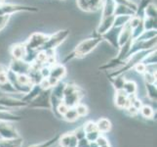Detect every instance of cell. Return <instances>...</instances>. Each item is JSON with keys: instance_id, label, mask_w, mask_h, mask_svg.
Listing matches in <instances>:
<instances>
[{"instance_id": "obj_11", "label": "cell", "mask_w": 157, "mask_h": 147, "mask_svg": "<svg viewBox=\"0 0 157 147\" xmlns=\"http://www.w3.org/2000/svg\"><path fill=\"white\" fill-rule=\"evenodd\" d=\"M114 19H115L114 15L108 16V17L101 18L100 24H99L98 27H97L94 35L101 36V35H104L105 32H106L108 30H110L113 27V24H114Z\"/></svg>"}, {"instance_id": "obj_43", "label": "cell", "mask_w": 157, "mask_h": 147, "mask_svg": "<svg viewBox=\"0 0 157 147\" xmlns=\"http://www.w3.org/2000/svg\"><path fill=\"white\" fill-rule=\"evenodd\" d=\"M11 16H0V31H2L7 26Z\"/></svg>"}, {"instance_id": "obj_31", "label": "cell", "mask_w": 157, "mask_h": 147, "mask_svg": "<svg viewBox=\"0 0 157 147\" xmlns=\"http://www.w3.org/2000/svg\"><path fill=\"white\" fill-rule=\"evenodd\" d=\"M59 137H61V134L58 133L56 135H54V137L50 138L49 140H46V141H44V142L38 143V144H32V145H30L29 147H52L59 141Z\"/></svg>"}, {"instance_id": "obj_14", "label": "cell", "mask_w": 157, "mask_h": 147, "mask_svg": "<svg viewBox=\"0 0 157 147\" xmlns=\"http://www.w3.org/2000/svg\"><path fill=\"white\" fill-rule=\"evenodd\" d=\"M67 76V69L62 63H55L50 67V76L58 80H63V79Z\"/></svg>"}, {"instance_id": "obj_30", "label": "cell", "mask_w": 157, "mask_h": 147, "mask_svg": "<svg viewBox=\"0 0 157 147\" xmlns=\"http://www.w3.org/2000/svg\"><path fill=\"white\" fill-rule=\"evenodd\" d=\"M145 84V88H147V96L150 100L155 101L157 100V88H156V84H147L144 83Z\"/></svg>"}, {"instance_id": "obj_47", "label": "cell", "mask_w": 157, "mask_h": 147, "mask_svg": "<svg viewBox=\"0 0 157 147\" xmlns=\"http://www.w3.org/2000/svg\"><path fill=\"white\" fill-rule=\"evenodd\" d=\"M8 81V77H7V72H4L0 74V84H4Z\"/></svg>"}, {"instance_id": "obj_37", "label": "cell", "mask_w": 157, "mask_h": 147, "mask_svg": "<svg viewBox=\"0 0 157 147\" xmlns=\"http://www.w3.org/2000/svg\"><path fill=\"white\" fill-rule=\"evenodd\" d=\"M17 80L21 85H33L31 84L29 75H17Z\"/></svg>"}, {"instance_id": "obj_16", "label": "cell", "mask_w": 157, "mask_h": 147, "mask_svg": "<svg viewBox=\"0 0 157 147\" xmlns=\"http://www.w3.org/2000/svg\"><path fill=\"white\" fill-rule=\"evenodd\" d=\"M26 53V49L24 43H16L10 47V54L12 59L21 60L24 59Z\"/></svg>"}, {"instance_id": "obj_8", "label": "cell", "mask_w": 157, "mask_h": 147, "mask_svg": "<svg viewBox=\"0 0 157 147\" xmlns=\"http://www.w3.org/2000/svg\"><path fill=\"white\" fill-rule=\"evenodd\" d=\"M122 28L120 27H114L113 26L110 30H108L106 32H105L104 35H101V39L104 41L108 42L114 49H119V43H118V37L119 34H120V31Z\"/></svg>"}, {"instance_id": "obj_32", "label": "cell", "mask_w": 157, "mask_h": 147, "mask_svg": "<svg viewBox=\"0 0 157 147\" xmlns=\"http://www.w3.org/2000/svg\"><path fill=\"white\" fill-rule=\"evenodd\" d=\"M140 115L145 119H153L154 118V110L149 105H143L140 107Z\"/></svg>"}, {"instance_id": "obj_48", "label": "cell", "mask_w": 157, "mask_h": 147, "mask_svg": "<svg viewBox=\"0 0 157 147\" xmlns=\"http://www.w3.org/2000/svg\"><path fill=\"white\" fill-rule=\"evenodd\" d=\"M7 70H8L7 66H5V65H3V64H0V74L4 73V72H7Z\"/></svg>"}, {"instance_id": "obj_49", "label": "cell", "mask_w": 157, "mask_h": 147, "mask_svg": "<svg viewBox=\"0 0 157 147\" xmlns=\"http://www.w3.org/2000/svg\"><path fill=\"white\" fill-rule=\"evenodd\" d=\"M89 145L90 147H99V145L97 144L96 141H91V142H89Z\"/></svg>"}, {"instance_id": "obj_27", "label": "cell", "mask_w": 157, "mask_h": 147, "mask_svg": "<svg viewBox=\"0 0 157 147\" xmlns=\"http://www.w3.org/2000/svg\"><path fill=\"white\" fill-rule=\"evenodd\" d=\"M63 119L66 120L67 122L71 123V122H74V121H76V120H78L79 116H78L76 110H75V108L74 107H70V108H68V110L66 112V114L63 116Z\"/></svg>"}, {"instance_id": "obj_20", "label": "cell", "mask_w": 157, "mask_h": 147, "mask_svg": "<svg viewBox=\"0 0 157 147\" xmlns=\"http://www.w3.org/2000/svg\"><path fill=\"white\" fill-rule=\"evenodd\" d=\"M97 129L100 133H106L111 129V122L106 118H101L96 122Z\"/></svg>"}, {"instance_id": "obj_21", "label": "cell", "mask_w": 157, "mask_h": 147, "mask_svg": "<svg viewBox=\"0 0 157 147\" xmlns=\"http://www.w3.org/2000/svg\"><path fill=\"white\" fill-rule=\"evenodd\" d=\"M23 144L24 139L21 137L11 139L0 138V147H23Z\"/></svg>"}, {"instance_id": "obj_4", "label": "cell", "mask_w": 157, "mask_h": 147, "mask_svg": "<svg viewBox=\"0 0 157 147\" xmlns=\"http://www.w3.org/2000/svg\"><path fill=\"white\" fill-rule=\"evenodd\" d=\"M39 9L34 6H28V5L21 4H11L2 3L0 4V16H11L15 13L20 12H38Z\"/></svg>"}, {"instance_id": "obj_6", "label": "cell", "mask_w": 157, "mask_h": 147, "mask_svg": "<svg viewBox=\"0 0 157 147\" xmlns=\"http://www.w3.org/2000/svg\"><path fill=\"white\" fill-rule=\"evenodd\" d=\"M48 35L43 34V32H33L30 36L26 39L24 44L28 50H33V51H38L39 49L43 46V44L46 42Z\"/></svg>"}, {"instance_id": "obj_23", "label": "cell", "mask_w": 157, "mask_h": 147, "mask_svg": "<svg viewBox=\"0 0 157 147\" xmlns=\"http://www.w3.org/2000/svg\"><path fill=\"white\" fill-rule=\"evenodd\" d=\"M111 84L113 85L115 90H121L123 89V85L125 84L126 79L124 77V75H118L115 77H107Z\"/></svg>"}, {"instance_id": "obj_19", "label": "cell", "mask_w": 157, "mask_h": 147, "mask_svg": "<svg viewBox=\"0 0 157 147\" xmlns=\"http://www.w3.org/2000/svg\"><path fill=\"white\" fill-rule=\"evenodd\" d=\"M42 90H43V89L41 88L40 84H33V85L31 86L30 90H29L26 94H25L23 98H21V100H23L24 102H25L26 104H29V103L31 100H33L34 98H35L37 95H38Z\"/></svg>"}, {"instance_id": "obj_1", "label": "cell", "mask_w": 157, "mask_h": 147, "mask_svg": "<svg viewBox=\"0 0 157 147\" xmlns=\"http://www.w3.org/2000/svg\"><path fill=\"white\" fill-rule=\"evenodd\" d=\"M102 41L104 40H102L101 36H97V35H93L92 37H89V39H86L82 41H80L78 44L74 47L73 50L63 60L62 64L64 65L66 63L69 62L70 60H73V59L84 58L85 56H87L89 53L93 51L96 47H98V45Z\"/></svg>"}, {"instance_id": "obj_45", "label": "cell", "mask_w": 157, "mask_h": 147, "mask_svg": "<svg viewBox=\"0 0 157 147\" xmlns=\"http://www.w3.org/2000/svg\"><path fill=\"white\" fill-rule=\"evenodd\" d=\"M125 110H126V112L129 114V115L130 116H137L138 115V113H139V110H138V109H136V108H135L134 106H129L128 108H126L125 109Z\"/></svg>"}, {"instance_id": "obj_22", "label": "cell", "mask_w": 157, "mask_h": 147, "mask_svg": "<svg viewBox=\"0 0 157 147\" xmlns=\"http://www.w3.org/2000/svg\"><path fill=\"white\" fill-rule=\"evenodd\" d=\"M136 12L128 6L125 5H120V4H116L115 10H114V16H128V17H133L135 16Z\"/></svg>"}, {"instance_id": "obj_12", "label": "cell", "mask_w": 157, "mask_h": 147, "mask_svg": "<svg viewBox=\"0 0 157 147\" xmlns=\"http://www.w3.org/2000/svg\"><path fill=\"white\" fill-rule=\"evenodd\" d=\"M84 96V92L83 90L79 88L78 90L72 92V93H70L68 95H66L63 96V102L66 104L67 107H75L78 103H80L81 99L83 98Z\"/></svg>"}, {"instance_id": "obj_28", "label": "cell", "mask_w": 157, "mask_h": 147, "mask_svg": "<svg viewBox=\"0 0 157 147\" xmlns=\"http://www.w3.org/2000/svg\"><path fill=\"white\" fill-rule=\"evenodd\" d=\"M0 91L3 92L5 94H20L18 90L14 88V85L10 83V81H7V83L4 84H0Z\"/></svg>"}, {"instance_id": "obj_33", "label": "cell", "mask_w": 157, "mask_h": 147, "mask_svg": "<svg viewBox=\"0 0 157 147\" xmlns=\"http://www.w3.org/2000/svg\"><path fill=\"white\" fill-rule=\"evenodd\" d=\"M143 76H144V83L156 84V71H153V72H150V71L147 70V72H145Z\"/></svg>"}, {"instance_id": "obj_18", "label": "cell", "mask_w": 157, "mask_h": 147, "mask_svg": "<svg viewBox=\"0 0 157 147\" xmlns=\"http://www.w3.org/2000/svg\"><path fill=\"white\" fill-rule=\"evenodd\" d=\"M23 119L21 116H19L17 114L11 112L10 110H0V122H19Z\"/></svg>"}, {"instance_id": "obj_52", "label": "cell", "mask_w": 157, "mask_h": 147, "mask_svg": "<svg viewBox=\"0 0 157 147\" xmlns=\"http://www.w3.org/2000/svg\"><path fill=\"white\" fill-rule=\"evenodd\" d=\"M5 2V0H0V4H2V3H4Z\"/></svg>"}, {"instance_id": "obj_50", "label": "cell", "mask_w": 157, "mask_h": 147, "mask_svg": "<svg viewBox=\"0 0 157 147\" xmlns=\"http://www.w3.org/2000/svg\"><path fill=\"white\" fill-rule=\"evenodd\" d=\"M0 110H9V109L5 108V107H2V106H0Z\"/></svg>"}, {"instance_id": "obj_38", "label": "cell", "mask_w": 157, "mask_h": 147, "mask_svg": "<svg viewBox=\"0 0 157 147\" xmlns=\"http://www.w3.org/2000/svg\"><path fill=\"white\" fill-rule=\"evenodd\" d=\"M115 2V4H120V5H125L130 8H132L135 12L137 11V4H135L132 2V0H113Z\"/></svg>"}, {"instance_id": "obj_15", "label": "cell", "mask_w": 157, "mask_h": 147, "mask_svg": "<svg viewBox=\"0 0 157 147\" xmlns=\"http://www.w3.org/2000/svg\"><path fill=\"white\" fill-rule=\"evenodd\" d=\"M77 141L78 139L73 134L72 132L67 133L64 134H61L59 139V145L61 147H76L77 146Z\"/></svg>"}, {"instance_id": "obj_26", "label": "cell", "mask_w": 157, "mask_h": 147, "mask_svg": "<svg viewBox=\"0 0 157 147\" xmlns=\"http://www.w3.org/2000/svg\"><path fill=\"white\" fill-rule=\"evenodd\" d=\"M145 66H156L157 62V56H156V48L151 50L147 56L144 57V59L142 61Z\"/></svg>"}, {"instance_id": "obj_25", "label": "cell", "mask_w": 157, "mask_h": 147, "mask_svg": "<svg viewBox=\"0 0 157 147\" xmlns=\"http://www.w3.org/2000/svg\"><path fill=\"white\" fill-rule=\"evenodd\" d=\"M123 90L125 91L128 95L137 94L138 85L134 80H126L125 84H124V85H123Z\"/></svg>"}, {"instance_id": "obj_34", "label": "cell", "mask_w": 157, "mask_h": 147, "mask_svg": "<svg viewBox=\"0 0 157 147\" xmlns=\"http://www.w3.org/2000/svg\"><path fill=\"white\" fill-rule=\"evenodd\" d=\"M130 19H131V17H128V16H115L114 24H113V26L122 28L123 26H125L128 23Z\"/></svg>"}, {"instance_id": "obj_42", "label": "cell", "mask_w": 157, "mask_h": 147, "mask_svg": "<svg viewBox=\"0 0 157 147\" xmlns=\"http://www.w3.org/2000/svg\"><path fill=\"white\" fill-rule=\"evenodd\" d=\"M72 133H73V134L75 135V137H76V138H77L78 140L84 138V137H85V134H86V133H85V130H84V129H83L82 126L79 127V128H77L76 129H74Z\"/></svg>"}, {"instance_id": "obj_2", "label": "cell", "mask_w": 157, "mask_h": 147, "mask_svg": "<svg viewBox=\"0 0 157 147\" xmlns=\"http://www.w3.org/2000/svg\"><path fill=\"white\" fill-rule=\"evenodd\" d=\"M133 39H130L126 43H124L123 45H121L118 49V53L116 54L115 57H113L110 61H108L107 63L101 65L99 67L100 71H110V70H114L118 69L121 66H123L124 63L127 60V55L129 52V49L131 47V43Z\"/></svg>"}, {"instance_id": "obj_13", "label": "cell", "mask_w": 157, "mask_h": 147, "mask_svg": "<svg viewBox=\"0 0 157 147\" xmlns=\"http://www.w3.org/2000/svg\"><path fill=\"white\" fill-rule=\"evenodd\" d=\"M114 104L118 109H124V110L129 106H131V103H130L128 98V94L123 89L115 90Z\"/></svg>"}, {"instance_id": "obj_41", "label": "cell", "mask_w": 157, "mask_h": 147, "mask_svg": "<svg viewBox=\"0 0 157 147\" xmlns=\"http://www.w3.org/2000/svg\"><path fill=\"white\" fill-rule=\"evenodd\" d=\"M133 70H135L140 75H144L147 71V66H145L143 62H140L137 65H135V67L133 68Z\"/></svg>"}, {"instance_id": "obj_3", "label": "cell", "mask_w": 157, "mask_h": 147, "mask_svg": "<svg viewBox=\"0 0 157 147\" xmlns=\"http://www.w3.org/2000/svg\"><path fill=\"white\" fill-rule=\"evenodd\" d=\"M69 32L70 31L68 29H64V30H59L51 35H48L46 42L43 44V46L38 51H55L56 48L61 45L67 39Z\"/></svg>"}, {"instance_id": "obj_7", "label": "cell", "mask_w": 157, "mask_h": 147, "mask_svg": "<svg viewBox=\"0 0 157 147\" xmlns=\"http://www.w3.org/2000/svg\"><path fill=\"white\" fill-rule=\"evenodd\" d=\"M31 68V64L25 62L24 59H12L8 66V69L16 75H28Z\"/></svg>"}, {"instance_id": "obj_54", "label": "cell", "mask_w": 157, "mask_h": 147, "mask_svg": "<svg viewBox=\"0 0 157 147\" xmlns=\"http://www.w3.org/2000/svg\"><path fill=\"white\" fill-rule=\"evenodd\" d=\"M62 1H64V0H62Z\"/></svg>"}, {"instance_id": "obj_35", "label": "cell", "mask_w": 157, "mask_h": 147, "mask_svg": "<svg viewBox=\"0 0 157 147\" xmlns=\"http://www.w3.org/2000/svg\"><path fill=\"white\" fill-rule=\"evenodd\" d=\"M74 108H75V110H76L79 118L80 117H85V116H87L88 114H89L88 107L86 106L85 104H82V103H78V104L75 106Z\"/></svg>"}, {"instance_id": "obj_24", "label": "cell", "mask_w": 157, "mask_h": 147, "mask_svg": "<svg viewBox=\"0 0 157 147\" xmlns=\"http://www.w3.org/2000/svg\"><path fill=\"white\" fill-rule=\"evenodd\" d=\"M143 24L144 31H157V18L144 17Z\"/></svg>"}, {"instance_id": "obj_51", "label": "cell", "mask_w": 157, "mask_h": 147, "mask_svg": "<svg viewBox=\"0 0 157 147\" xmlns=\"http://www.w3.org/2000/svg\"><path fill=\"white\" fill-rule=\"evenodd\" d=\"M100 147H110L109 144H107V145H105V146H100Z\"/></svg>"}, {"instance_id": "obj_36", "label": "cell", "mask_w": 157, "mask_h": 147, "mask_svg": "<svg viewBox=\"0 0 157 147\" xmlns=\"http://www.w3.org/2000/svg\"><path fill=\"white\" fill-rule=\"evenodd\" d=\"M90 2L91 0H76L78 7L82 11H85V12H91Z\"/></svg>"}, {"instance_id": "obj_46", "label": "cell", "mask_w": 157, "mask_h": 147, "mask_svg": "<svg viewBox=\"0 0 157 147\" xmlns=\"http://www.w3.org/2000/svg\"><path fill=\"white\" fill-rule=\"evenodd\" d=\"M76 147H90L89 145V141L86 139L85 137L82 139H79L77 141V146Z\"/></svg>"}, {"instance_id": "obj_39", "label": "cell", "mask_w": 157, "mask_h": 147, "mask_svg": "<svg viewBox=\"0 0 157 147\" xmlns=\"http://www.w3.org/2000/svg\"><path fill=\"white\" fill-rule=\"evenodd\" d=\"M82 127H83V129H84L86 133H91V132H94V130H98V129H97L96 122H93V121L86 122Z\"/></svg>"}, {"instance_id": "obj_53", "label": "cell", "mask_w": 157, "mask_h": 147, "mask_svg": "<svg viewBox=\"0 0 157 147\" xmlns=\"http://www.w3.org/2000/svg\"><path fill=\"white\" fill-rule=\"evenodd\" d=\"M57 147H61V146H59H59H57Z\"/></svg>"}, {"instance_id": "obj_5", "label": "cell", "mask_w": 157, "mask_h": 147, "mask_svg": "<svg viewBox=\"0 0 157 147\" xmlns=\"http://www.w3.org/2000/svg\"><path fill=\"white\" fill-rule=\"evenodd\" d=\"M50 96L51 88L42 90L33 100H31L29 103L28 107L31 109H48V110H51Z\"/></svg>"}, {"instance_id": "obj_29", "label": "cell", "mask_w": 157, "mask_h": 147, "mask_svg": "<svg viewBox=\"0 0 157 147\" xmlns=\"http://www.w3.org/2000/svg\"><path fill=\"white\" fill-rule=\"evenodd\" d=\"M144 17H150V18H157V9L156 4L150 2L144 11Z\"/></svg>"}, {"instance_id": "obj_40", "label": "cell", "mask_w": 157, "mask_h": 147, "mask_svg": "<svg viewBox=\"0 0 157 147\" xmlns=\"http://www.w3.org/2000/svg\"><path fill=\"white\" fill-rule=\"evenodd\" d=\"M101 133H100L98 130H94V132H91V133H87L85 134V138L87 139L89 142L91 141H96L97 138H98Z\"/></svg>"}, {"instance_id": "obj_17", "label": "cell", "mask_w": 157, "mask_h": 147, "mask_svg": "<svg viewBox=\"0 0 157 147\" xmlns=\"http://www.w3.org/2000/svg\"><path fill=\"white\" fill-rule=\"evenodd\" d=\"M130 39H132V29L130 28L129 24L127 23L125 26L122 27L120 34H119V37H118L119 47L123 45L124 43H126L127 41H129Z\"/></svg>"}, {"instance_id": "obj_44", "label": "cell", "mask_w": 157, "mask_h": 147, "mask_svg": "<svg viewBox=\"0 0 157 147\" xmlns=\"http://www.w3.org/2000/svg\"><path fill=\"white\" fill-rule=\"evenodd\" d=\"M96 142H97V144L99 145V147L100 146H105V145L109 144V142H108V139L106 137H105L104 135H101V134L100 135L98 138H97Z\"/></svg>"}, {"instance_id": "obj_10", "label": "cell", "mask_w": 157, "mask_h": 147, "mask_svg": "<svg viewBox=\"0 0 157 147\" xmlns=\"http://www.w3.org/2000/svg\"><path fill=\"white\" fill-rule=\"evenodd\" d=\"M0 106L5 107L7 109H13V108H23V107H28V104L24 102L21 99H18L9 95H5L0 97Z\"/></svg>"}, {"instance_id": "obj_9", "label": "cell", "mask_w": 157, "mask_h": 147, "mask_svg": "<svg viewBox=\"0 0 157 147\" xmlns=\"http://www.w3.org/2000/svg\"><path fill=\"white\" fill-rule=\"evenodd\" d=\"M20 137L18 130L8 122H0V138L11 139Z\"/></svg>"}]
</instances>
